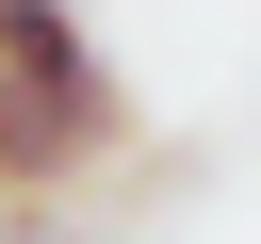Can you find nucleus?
<instances>
[{
	"mask_svg": "<svg viewBox=\"0 0 261 244\" xmlns=\"http://www.w3.org/2000/svg\"><path fill=\"white\" fill-rule=\"evenodd\" d=\"M130 146V98H33V81H0V195L16 211H49L82 163H114Z\"/></svg>",
	"mask_w": 261,
	"mask_h": 244,
	"instance_id": "obj_1",
	"label": "nucleus"
},
{
	"mask_svg": "<svg viewBox=\"0 0 261 244\" xmlns=\"http://www.w3.org/2000/svg\"><path fill=\"white\" fill-rule=\"evenodd\" d=\"M0 81H33V98H114L82 0H0Z\"/></svg>",
	"mask_w": 261,
	"mask_h": 244,
	"instance_id": "obj_2",
	"label": "nucleus"
}]
</instances>
